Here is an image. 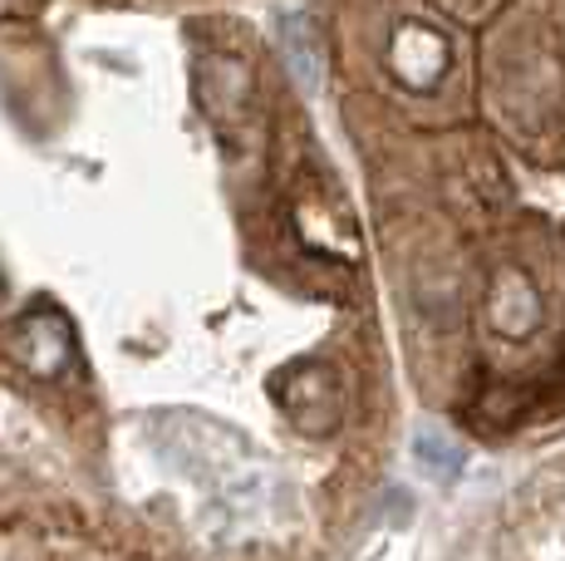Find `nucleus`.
I'll return each mask as SVG.
<instances>
[{
    "instance_id": "20e7f679",
    "label": "nucleus",
    "mask_w": 565,
    "mask_h": 561,
    "mask_svg": "<svg viewBox=\"0 0 565 561\" xmlns=\"http://www.w3.org/2000/svg\"><path fill=\"white\" fill-rule=\"evenodd\" d=\"M20 360L40 374V380H54L70 360V330H64L60 316H30L25 330H20Z\"/></svg>"
},
{
    "instance_id": "f03ea898",
    "label": "nucleus",
    "mask_w": 565,
    "mask_h": 561,
    "mask_svg": "<svg viewBox=\"0 0 565 561\" xmlns=\"http://www.w3.org/2000/svg\"><path fill=\"white\" fill-rule=\"evenodd\" d=\"M482 316L497 340H531L546 326V296H541V286L531 280V272L507 266V272L492 280V290L482 296Z\"/></svg>"
},
{
    "instance_id": "423d86ee",
    "label": "nucleus",
    "mask_w": 565,
    "mask_h": 561,
    "mask_svg": "<svg viewBox=\"0 0 565 561\" xmlns=\"http://www.w3.org/2000/svg\"><path fill=\"white\" fill-rule=\"evenodd\" d=\"M418 463H423V468H433L438 478H448V473L462 468V453H458V444H448V438L423 434L418 438Z\"/></svg>"
},
{
    "instance_id": "7ed1b4c3",
    "label": "nucleus",
    "mask_w": 565,
    "mask_h": 561,
    "mask_svg": "<svg viewBox=\"0 0 565 561\" xmlns=\"http://www.w3.org/2000/svg\"><path fill=\"white\" fill-rule=\"evenodd\" d=\"M388 64H394V74L413 89H433V84L443 80V70H448V45H443L438 30L428 25H404L394 35V50H388Z\"/></svg>"
},
{
    "instance_id": "f257e3e1",
    "label": "nucleus",
    "mask_w": 565,
    "mask_h": 561,
    "mask_svg": "<svg viewBox=\"0 0 565 561\" xmlns=\"http://www.w3.org/2000/svg\"><path fill=\"white\" fill-rule=\"evenodd\" d=\"M443 198H448L452 218H458L467 232H482V226H497L512 208V182H507L502 158L487 144H472L458 158L452 178H443Z\"/></svg>"
},
{
    "instance_id": "0eeeda50",
    "label": "nucleus",
    "mask_w": 565,
    "mask_h": 561,
    "mask_svg": "<svg viewBox=\"0 0 565 561\" xmlns=\"http://www.w3.org/2000/svg\"><path fill=\"white\" fill-rule=\"evenodd\" d=\"M443 10H452V15H472V10H482L487 0H438Z\"/></svg>"
},
{
    "instance_id": "39448f33",
    "label": "nucleus",
    "mask_w": 565,
    "mask_h": 561,
    "mask_svg": "<svg viewBox=\"0 0 565 561\" xmlns=\"http://www.w3.org/2000/svg\"><path fill=\"white\" fill-rule=\"evenodd\" d=\"M286 45H290V64H296L306 80H315V74H320V45H315L310 20H290V25H286Z\"/></svg>"
}]
</instances>
